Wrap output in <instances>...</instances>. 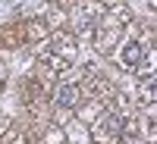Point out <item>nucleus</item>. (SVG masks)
I'll list each match as a JSON object with an SVG mask.
<instances>
[{"label": "nucleus", "mask_w": 157, "mask_h": 144, "mask_svg": "<svg viewBox=\"0 0 157 144\" xmlns=\"http://www.w3.org/2000/svg\"><path fill=\"white\" fill-rule=\"evenodd\" d=\"M120 132H123V119L116 113H104L101 119H98V135L101 138H116Z\"/></svg>", "instance_id": "nucleus-1"}, {"label": "nucleus", "mask_w": 157, "mask_h": 144, "mask_svg": "<svg viewBox=\"0 0 157 144\" xmlns=\"http://www.w3.org/2000/svg\"><path fill=\"white\" fill-rule=\"evenodd\" d=\"M54 103H57V107H63V110H72L75 107V103H78V88L75 85H60L57 91H54Z\"/></svg>", "instance_id": "nucleus-2"}, {"label": "nucleus", "mask_w": 157, "mask_h": 144, "mask_svg": "<svg viewBox=\"0 0 157 144\" xmlns=\"http://www.w3.org/2000/svg\"><path fill=\"white\" fill-rule=\"evenodd\" d=\"M145 47H141L138 41H126L123 44V54H120V60L126 63V66H141V63H145Z\"/></svg>", "instance_id": "nucleus-3"}]
</instances>
